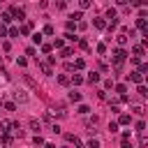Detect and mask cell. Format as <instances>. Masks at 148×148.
I'll return each mask as SVG.
<instances>
[{"mask_svg":"<svg viewBox=\"0 0 148 148\" xmlns=\"http://www.w3.org/2000/svg\"><path fill=\"white\" fill-rule=\"evenodd\" d=\"M125 56H127V53H125L123 49H116V51H114V63H116V65H120V63L125 60Z\"/></svg>","mask_w":148,"mask_h":148,"instance_id":"6da1fadb","label":"cell"},{"mask_svg":"<svg viewBox=\"0 0 148 148\" xmlns=\"http://www.w3.org/2000/svg\"><path fill=\"white\" fill-rule=\"evenodd\" d=\"M14 97H16V102L26 104V102H28V92H26V90H16V92H14Z\"/></svg>","mask_w":148,"mask_h":148,"instance_id":"7a4b0ae2","label":"cell"},{"mask_svg":"<svg viewBox=\"0 0 148 148\" xmlns=\"http://www.w3.org/2000/svg\"><path fill=\"white\" fill-rule=\"evenodd\" d=\"M130 79H132L134 83H141V81H143V72H141V69H137V72H132V74H130Z\"/></svg>","mask_w":148,"mask_h":148,"instance_id":"3957f363","label":"cell"},{"mask_svg":"<svg viewBox=\"0 0 148 148\" xmlns=\"http://www.w3.org/2000/svg\"><path fill=\"white\" fill-rule=\"evenodd\" d=\"M12 16H16L18 21H21V18H26V14H23V9H18V7H14L12 9Z\"/></svg>","mask_w":148,"mask_h":148,"instance_id":"277c9868","label":"cell"},{"mask_svg":"<svg viewBox=\"0 0 148 148\" xmlns=\"http://www.w3.org/2000/svg\"><path fill=\"white\" fill-rule=\"evenodd\" d=\"M86 81H88V83H97V81H100V74H97V72L88 74V79H86Z\"/></svg>","mask_w":148,"mask_h":148,"instance_id":"5b68a950","label":"cell"},{"mask_svg":"<svg viewBox=\"0 0 148 148\" xmlns=\"http://www.w3.org/2000/svg\"><path fill=\"white\" fill-rule=\"evenodd\" d=\"M116 42H118L120 46H125V44H127V35H125V32H120V35L116 37Z\"/></svg>","mask_w":148,"mask_h":148,"instance_id":"8992f818","label":"cell"},{"mask_svg":"<svg viewBox=\"0 0 148 148\" xmlns=\"http://www.w3.org/2000/svg\"><path fill=\"white\" fill-rule=\"evenodd\" d=\"M72 83H74V86L83 83V77H81V74H72Z\"/></svg>","mask_w":148,"mask_h":148,"instance_id":"52a82bcc","label":"cell"},{"mask_svg":"<svg viewBox=\"0 0 148 148\" xmlns=\"http://www.w3.org/2000/svg\"><path fill=\"white\" fill-rule=\"evenodd\" d=\"M69 100H72V102H79V100H81V92L72 90V92H69Z\"/></svg>","mask_w":148,"mask_h":148,"instance_id":"ba28073f","label":"cell"},{"mask_svg":"<svg viewBox=\"0 0 148 148\" xmlns=\"http://www.w3.org/2000/svg\"><path fill=\"white\" fill-rule=\"evenodd\" d=\"M30 127L35 130V132H40V130H42V123H40V120H30Z\"/></svg>","mask_w":148,"mask_h":148,"instance_id":"9c48e42d","label":"cell"},{"mask_svg":"<svg viewBox=\"0 0 148 148\" xmlns=\"http://www.w3.org/2000/svg\"><path fill=\"white\" fill-rule=\"evenodd\" d=\"M137 92H139L141 97H146V95H148V90H146V86H141V83H139V90H137Z\"/></svg>","mask_w":148,"mask_h":148,"instance_id":"30bf717a","label":"cell"},{"mask_svg":"<svg viewBox=\"0 0 148 148\" xmlns=\"http://www.w3.org/2000/svg\"><path fill=\"white\" fill-rule=\"evenodd\" d=\"M65 139H67V141H69V143H81V141H79V139H77V137H74V134H67V137H65Z\"/></svg>","mask_w":148,"mask_h":148,"instance_id":"8fae6325","label":"cell"},{"mask_svg":"<svg viewBox=\"0 0 148 148\" xmlns=\"http://www.w3.org/2000/svg\"><path fill=\"white\" fill-rule=\"evenodd\" d=\"M92 23H95V28H100V30L104 28V21H102V18H95V21H92Z\"/></svg>","mask_w":148,"mask_h":148,"instance_id":"7c38bea8","label":"cell"},{"mask_svg":"<svg viewBox=\"0 0 148 148\" xmlns=\"http://www.w3.org/2000/svg\"><path fill=\"white\" fill-rule=\"evenodd\" d=\"M132 111H134V114H139V116H141V114H143V106H139V104H134V106H132Z\"/></svg>","mask_w":148,"mask_h":148,"instance_id":"4fadbf2b","label":"cell"},{"mask_svg":"<svg viewBox=\"0 0 148 148\" xmlns=\"http://www.w3.org/2000/svg\"><path fill=\"white\" fill-rule=\"evenodd\" d=\"M0 143H3V146H9V143H12V137H3V139H0Z\"/></svg>","mask_w":148,"mask_h":148,"instance_id":"5bb4252c","label":"cell"},{"mask_svg":"<svg viewBox=\"0 0 148 148\" xmlns=\"http://www.w3.org/2000/svg\"><path fill=\"white\" fill-rule=\"evenodd\" d=\"M109 132H118V123H109Z\"/></svg>","mask_w":148,"mask_h":148,"instance_id":"9a60e30c","label":"cell"},{"mask_svg":"<svg viewBox=\"0 0 148 148\" xmlns=\"http://www.w3.org/2000/svg\"><path fill=\"white\" fill-rule=\"evenodd\" d=\"M58 83H60V86H67L69 79H67V77H58Z\"/></svg>","mask_w":148,"mask_h":148,"instance_id":"2e32d148","label":"cell"},{"mask_svg":"<svg viewBox=\"0 0 148 148\" xmlns=\"http://www.w3.org/2000/svg\"><path fill=\"white\" fill-rule=\"evenodd\" d=\"M120 125H130V116L123 114V116H120Z\"/></svg>","mask_w":148,"mask_h":148,"instance_id":"e0dca14e","label":"cell"},{"mask_svg":"<svg viewBox=\"0 0 148 148\" xmlns=\"http://www.w3.org/2000/svg\"><path fill=\"white\" fill-rule=\"evenodd\" d=\"M88 146H90V148H97V146H100V141H97V139H90V141H88Z\"/></svg>","mask_w":148,"mask_h":148,"instance_id":"ac0fdd59","label":"cell"},{"mask_svg":"<svg viewBox=\"0 0 148 148\" xmlns=\"http://www.w3.org/2000/svg\"><path fill=\"white\" fill-rule=\"evenodd\" d=\"M74 67H77V69H83V67H86V63H83V60H77V63H74Z\"/></svg>","mask_w":148,"mask_h":148,"instance_id":"d6986e66","label":"cell"},{"mask_svg":"<svg viewBox=\"0 0 148 148\" xmlns=\"http://www.w3.org/2000/svg\"><path fill=\"white\" fill-rule=\"evenodd\" d=\"M32 40H35V44H40V42H42V35H40V32H35V35H32Z\"/></svg>","mask_w":148,"mask_h":148,"instance_id":"ffe728a7","label":"cell"},{"mask_svg":"<svg viewBox=\"0 0 148 148\" xmlns=\"http://www.w3.org/2000/svg\"><path fill=\"white\" fill-rule=\"evenodd\" d=\"M65 37H67V40H69V42H77V40H79V37H77V35H72V32H67Z\"/></svg>","mask_w":148,"mask_h":148,"instance_id":"44dd1931","label":"cell"},{"mask_svg":"<svg viewBox=\"0 0 148 148\" xmlns=\"http://www.w3.org/2000/svg\"><path fill=\"white\" fill-rule=\"evenodd\" d=\"M30 28H32V26H30V23H26V26L21 28V32H23V35H28V32H30Z\"/></svg>","mask_w":148,"mask_h":148,"instance_id":"7402d4cb","label":"cell"},{"mask_svg":"<svg viewBox=\"0 0 148 148\" xmlns=\"http://www.w3.org/2000/svg\"><path fill=\"white\" fill-rule=\"evenodd\" d=\"M69 18H74V21H81V12H74Z\"/></svg>","mask_w":148,"mask_h":148,"instance_id":"603a6c76","label":"cell"},{"mask_svg":"<svg viewBox=\"0 0 148 148\" xmlns=\"http://www.w3.org/2000/svg\"><path fill=\"white\" fill-rule=\"evenodd\" d=\"M7 35V28H5V23H0V37H5Z\"/></svg>","mask_w":148,"mask_h":148,"instance_id":"cb8c5ba5","label":"cell"},{"mask_svg":"<svg viewBox=\"0 0 148 148\" xmlns=\"http://www.w3.org/2000/svg\"><path fill=\"white\" fill-rule=\"evenodd\" d=\"M81 3V9H86V7H90V0H79Z\"/></svg>","mask_w":148,"mask_h":148,"instance_id":"d4e9b609","label":"cell"},{"mask_svg":"<svg viewBox=\"0 0 148 148\" xmlns=\"http://www.w3.org/2000/svg\"><path fill=\"white\" fill-rule=\"evenodd\" d=\"M88 111H90V109H88L86 104H81V106H79V114H88Z\"/></svg>","mask_w":148,"mask_h":148,"instance_id":"484cf974","label":"cell"},{"mask_svg":"<svg viewBox=\"0 0 148 148\" xmlns=\"http://www.w3.org/2000/svg\"><path fill=\"white\" fill-rule=\"evenodd\" d=\"M72 56V49H63V58H69Z\"/></svg>","mask_w":148,"mask_h":148,"instance_id":"4316f807","label":"cell"},{"mask_svg":"<svg viewBox=\"0 0 148 148\" xmlns=\"http://www.w3.org/2000/svg\"><path fill=\"white\" fill-rule=\"evenodd\" d=\"M116 90H118V92H120V95H125V90H127V88H125V86H123V83H120V86H116Z\"/></svg>","mask_w":148,"mask_h":148,"instance_id":"83f0119b","label":"cell"},{"mask_svg":"<svg viewBox=\"0 0 148 148\" xmlns=\"http://www.w3.org/2000/svg\"><path fill=\"white\" fill-rule=\"evenodd\" d=\"M134 53L137 56H143V46H134Z\"/></svg>","mask_w":148,"mask_h":148,"instance_id":"f1b7e54d","label":"cell"},{"mask_svg":"<svg viewBox=\"0 0 148 148\" xmlns=\"http://www.w3.org/2000/svg\"><path fill=\"white\" fill-rule=\"evenodd\" d=\"M42 72H44V74H51V67H49V65L44 63V65H42Z\"/></svg>","mask_w":148,"mask_h":148,"instance_id":"f546056e","label":"cell"},{"mask_svg":"<svg viewBox=\"0 0 148 148\" xmlns=\"http://www.w3.org/2000/svg\"><path fill=\"white\" fill-rule=\"evenodd\" d=\"M130 3H132V5L137 7V5H141V3H143V0H130Z\"/></svg>","mask_w":148,"mask_h":148,"instance_id":"4dcf8cb0","label":"cell"},{"mask_svg":"<svg viewBox=\"0 0 148 148\" xmlns=\"http://www.w3.org/2000/svg\"><path fill=\"white\" fill-rule=\"evenodd\" d=\"M116 3H118V5H127V0H116Z\"/></svg>","mask_w":148,"mask_h":148,"instance_id":"1f68e13d","label":"cell"}]
</instances>
